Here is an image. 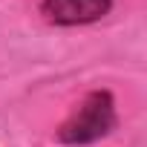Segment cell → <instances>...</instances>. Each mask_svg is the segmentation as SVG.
<instances>
[{"label":"cell","mask_w":147,"mask_h":147,"mask_svg":"<svg viewBox=\"0 0 147 147\" xmlns=\"http://www.w3.org/2000/svg\"><path fill=\"white\" fill-rule=\"evenodd\" d=\"M115 127V104H113V95L104 92V90H95L90 92L75 110L69 113V118L61 124L58 130V138L63 144H92L104 136H110Z\"/></svg>","instance_id":"cell-1"},{"label":"cell","mask_w":147,"mask_h":147,"mask_svg":"<svg viewBox=\"0 0 147 147\" xmlns=\"http://www.w3.org/2000/svg\"><path fill=\"white\" fill-rule=\"evenodd\" d=\"M113 6V0H43L40 12L49 23L58 26H81L101 20Z\"/></svg>","instance_id":"cell-2"}]
</instances>
